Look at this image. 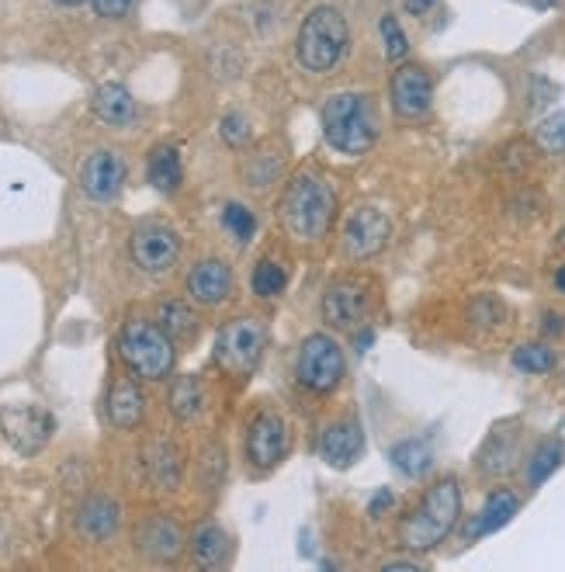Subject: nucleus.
<instances>
[{
  "mask_svg": "<svg viewBox=\"0 0 565 572\" xmlns=\"http://www.w3.org/2000/svg\"><path fill=\"white\" fill-rule=\"evenodd\" d=\"M337 216V191L326 177L302 171L295 174L278 198V223L295 244H316L329 233Z\"/></svg>",
  "mask_w": 565,
  "mask_h": 572,
  "instance_id": "f257e3e1",
  "label": "nucleus"
},
{
  "mask_svg": "<svg viewBox=\"0 0 565 572\" xmlns=\"http://www.w3.org/2000/svg\"><path fill=\"white\" fill-rule=\"evenodd\" d=\"M458 517H461V486L458 479L447 475V479H437L423 493L416 510L399 528V541H403L406 552H431V548H437L455 531Z\"/></svg>",
  "mask_w": 565,
  "mask_h": 572,
  "instance_id": "f03ea898",
  "label": "nucleus"
},
{
  "mask_svg": "<svg viewBox=\"0 0 565 572\" xmlns=\"http://www.w3.org/2000/svg\"><path fill=\"white\" fill-rule=\"evenodd\" d=\"M323 139L344 157H361L379 139V115L368 94H334L323 105Z\"/></svg>",
  "mask_w": 565,
  "mask_h": 572,
  "instance_id": "7ed1b4c3",
  "label": "nucleus"
},
{
  "mask_svg": "<svg viewBox=\"0 0 565 572\" xmlns=\"http://www.w3.org/2000/svg\"><path fill=\"white\" fill-rule=\"evenodd\" d=\"M347 39V18L337 8L319 4L305 14L298 29V63L313 69V74H326V69H334L344 60Z\"/></svg>",
  "mask_w": 565,
  "mask_h": 572,
  "instance_id": "20e7f679",
  "label": "nucleus"
},
{
  "mask_svg": "<svg viewBox=\"0 0 565 572\" xmlns=\"http://www.w3.org/2000/svg\"><path fill=\"white\" fill-rule=\"evenodd\" d=\"M119 350L135 378L160 381L174 371V341L163 333L160 323H150V320L126 323L119 337Z\"/></svg>",
  "mask_w": 565,
  "mask_h": 572,
  "instance_id": "39448f33",
  "label": "nucleus"
},
{
  "mask_svg": "<svg viewBox=\"0 0 565 572\" xmlns=\"http://www.w3.org/2000/svg\"><path fill=\"white\" fill-rule=\"evenodd\" d=\"M298 386L313 396H329L344 381V347L329 333H309L295 361Z\"/></svg>",
  "mask_w": 565,
  "mask_h": 572,
  "instance_id": "423d86ee",
  "label": "nucleus"
},
{
  "mask_svg": "<svg viewBox=\"0 0 565 572\" xmlns=\"http://www.w3.org/2000/svg\"><path fill=\"white\" fill-rule=\"evenodd\" d=\"M268 344V330L253 316H237L219 330L216 341V361L229 375H250L261 365V354Z\"/></svg>",
  "mask_w": 565,
  "mask_h": 572,
  "instance_id": "0eeeda50",
  "label": "nucleus"
},
{
  "mask_svg": "<svg viewBox=\"0 0 565 572\" xmlns=\"http://www.w3.org/2000/svg\"><path fill=\"white\" fill-rule=\"evenodd\" d=\"M389 233H392V223L385 212L374 205H361L347 216L344 233H340V247L350 260H368L385 250Z\"/></svg>",
  "mask_w": 565,
  "mask_h": 572,
  "instance_id": "6e6552de",
  "label": "nucleus"
},
{
  "mask_svg": "<svg viewBox=\"0 0 565 572\" xmlns=\"http://www.w3.org/2000/svg\"><path fill=\"white\" fill-rule=\"evenodd\" d=\"M0 431H4L8 444L18 447L21 455H35V451L50 444L56 420H53V413L21 402V407H0Z\"/></svg>",
  "mask_w": 565,
  "mask_h": 572,
  "instance_id": "1a4fd4ad",
  "label": "nucleus"
},
{
  "mask_svg": "<svg viewBox=\"0 0 565 572\" xmlns=\"http://www.w3.org/2000/svg\"><path fill=\"white\" fill-rule=\"evenodd\" d=\"M132 260L135 268H143L146 274H163L174 268V260L181 253V240L171 226L163 223H143L135 233H132Z\"/></svg>",
  "mask_w": 565,
  "mask_h": 572,
  "instance_id": "9d476101",
  "label": "nucleus"
},
{
  "mask_svg": "<svg viewBox=\"0 0 565 572\" xmlns=\"http://www.w3.org/2000/svg\"><path fill=\"white\" fill-rule=\"evenodd\" d=\"M389 98H392V108L403 115V118H420L431 111V101H434V84H431V74L423 66H399L392 80H389Z\"/></svg>",
  "mask_w": 565,
  "mask_h": 572,
  "instance_id": "9b49d317",
  "label": "nucleus"
},
{
  "mask_svg": "<svg viewBox=\"0 0 565 572\" xmlns=\"http://www.w3.org/2000/svg\"><path fill=\"white\" fill-rule=\"evenodd\" d=\"M126 184V160L115 150H98L90 153L80 166V187L84 195L94 202H108L122 191Z\"/></svg>",
  "mask_w": 565,
  "mask_h": 572,
  "instance_id": "f8f14e48",
  "label": "nucleus"
},
{
  "mask_svg": "<svg viewBox=\"0 0 565 572\" xmlns=\"http://www.w3.org/2000/svg\"><path fill=\"white\" fill-rule=\"evenodd\" d=\"M247 458L253 468H274L285 458V423L278 413H257L247 427Z\"/></svg>",
  "mask_w": 565,
  "mask_h": 572,
  "instance_id": "ddd939ff",
  "label": "nucleus"
},
{
  "mask_svg": "<svg viewBox=\"0 0 565 572\" xmlns=\"http://www.w3.org/2000/svg\"><path fill=\"white\" fill-rule=\"evenodd\" d=\"M368 316V284L337 281L323 295V320L334 330H355Z\"/></svg>",
  "mask_w": 565,
  "mask_h": 572,
  "instance_id": "4468645a",
  "label": "nucleus"
},
{
  "mask_svg": "<svg viewBox=\"0 0 565 572\" xmlns=\"http://www.w3.org/2000/svg\"><path fill=\"white\" fill-rule=\"evenodd\" d=\"M135 548L153 562H174L184 552V531L167 514L146 517L135 528Z\"/></svg>",
  "mask_w": 565,
  "mask_h": 572,
  "instance_id": "2eb2a0df",
  "label": "nucleus"
},
{
  "mask_svg": "<svg viewBox=\"0 0 565 572\" xmlns=\"http://www.w3.org/2000/svg\"><path fill=\"white\" fill-rule=\"evenodd\" d=\"M365 451V431L358 420H337L329 423L319 438V458L329 468H350Z\"/></svg>",
  "mask_w": 565,
  "mask_h": 572,
  "instance_id": "dca6fc26",
  "label": "nucleus"
},
{
  "mask_svg": "<svg viewBox=\"0 0 565 572\" xmlns=\"http://www.w3.org/2000/svg\"><path fill=\"white\" fill-rule=\"evenodd\" d=\"M232 292V271L226 260L219 257H205L187 274V295L198 305H222Z\"/></svg>",
  "mask_w": 565,
  "mask_h": 572,
  "instance_id": "f3484780",
  "label": "nucleus"
},
{
  "mask_svg": "<svg viewBox=\"0 0 565 572\" xmlns=\"http://www.w3.org/2000/svg\"><path fill=\"white\" fill-rule=\"evenodd\" d=\"M119 528V504L111 496H87L77 510V531L84 541H105Z\"/></svg>",
  "mask_w": 565,
  "mask_h": 572,
  "instance_id": "a211bd4d",
  "label": "nucleus"
},
{
  "mask_svg": "<svg viewBox=\"0 0 565 572\" xmlns=\"http://www.w3.org/2000/svg\"><path fill=\"white\" fill-rule=\"evenodd\" d=\"M105 410H108L111 427H119V431H132V427L143 423L146 402H143V392H139V386L132 378H119L108 392Z\"/></svg>",
  "mask_w": 565,
  "mask_h": 572,
  "instance_id": "6ab92c4d",
  "label": "nucleus"
},
{
  "mask_svg": "<svg viewBox=\"0 0 565 572\" xmlns=\"http://www.w3.org/2000/svg\"><path fill=\"white\" fill-rule=\"evenodd\" d=\"M94 115L108 126H129L135 118V98L122 84H101L90 98Z\"/></svg>",
  "mask_w": 565,
  "mask_h": 572,
  "instance_id": "aec40b11",
  "label": "nucleus"
},
{
  "mask_svg": "<svg viewBox=\"0 0 565 572\" xmlns=\"http://www.w3.org/2000/svg\"><path fill=\"white\" fill-rule=\"evenodd\" d=\"M517 510H521V499H517V493H510V489L489 493L486 507L472 520V528H468V538H482V535H492V531L507 528L510 517H517Z\"/></svg>",
  "mask_w": 565,
  "mask_h": 572,
  "instance_id": "412c9836",
  "label": "nucleus"
},
{
  "mask_svg": "<svg viewBox=\"0 0 565 572\" xmlns=\"http://www.w3.org/2000/svg\"><path fill=\"white\" fill-rule=\"evenodd\" d=\"M156 323L163 326V333H167L174 344L195 341V333H198V316H195V309L187 305L184 299H167V302H163L160 313H156Z\"/></svg>",
  "mask_w": 565,
  "mask_h": 572,
  "instance_id": "4be33fe9",
  "label": "nucleus"
},
{
  "mask_svg": "<svg viewBox=\"0 0 565 572\" xmlns=\"http://www.w3.org/2000/svg\"><path fill=\"white\" fill-rule=\"evenodd\" d=\"M146 468H150V479L163 489H174L181 483V451L174 441L160 438L156 444H150L146 451Z\"/></svg>",
  "mask_w": 565,
  "mask_h": 572,
  "instance_id": "5701e85b",
  "label": "nucleus"
},
{
  "mask_svg": "<svg viewBox=\"0 0 565 572\" xmlns=\"http://www.w3.org/2000/svg\"><path fill=\"white\" fill-rule=\"evenodd\" d=\"M192 555L205 569H216V565L226 562V555H229V538H226V531L219 528V524H202V528L192 535Z\"/></svg>",
  "mask_w": 565,
  "mask_h": 572,
  "instance_id": "b1692460",
  "label": "nucleus"
},
{
  "mask_svg": "<svg viewBox=\"0 0 565 572\" xmlns=\"http://www.w3.org/2000/svg\"><path fill=\"white\" fill-rule=\"evenodd\" d=\"M146 174H150V184L163 195H171L181 184V153L174 147H156L150 153V163H146Z\"/></svg>",
  "mask_w": 565,
  "mask_h": 572,
  "instance_id": "393cba45",
  "label": "nucleus"
},
{
  "mask_svg": "<svg viewBox=\"0 0 565 572\" xmlns=\"http://www.w3.org/2000/svg\"><path fill=\"white\" fill-rule=\"evenodd\" d=\"M171 413L177 420H195L205 407V396H202V386H198V378L195 375H181L174 378V386H171Z\"/></svg>",
  "mask_w": 565,
  "mask_h": 572,
  "instance_id": "a878e982",
  "label": "nucleus"
},
{
  "mask_svg": "<svg viewBox=\"0 0 565 572\" xmlns=\"http://www.w3.org/2000/svg\"><path fill=\"white\" fill-rule=\"evenodd\" d=\"M392 462H395V468H399V472L410 475V479H420V475L427 472V468H431V462H434V455H431V444L423 441V438L399 441V444L392 447Z\"/></svg>",
  "mask_w": 565,
  "mask_h": 572,
  "instance_id": "bb28decb",
  "label": "nucleus"
},
{
  "mask_svg": "<svg viewBox=\"0 0 565 572\" xmlns=\"http://www.w3.org/2000/svg\"><path fill=\"white\" fill-rule=\"evenodd\" d=\"M285 284H289V274H285V268L278 265V260H257V268H253V274H250V289H253V295H261V299H274V295H281L285 292Z\"/></svg>",
  "mask_w": 565,
  "mask_h": 572,
  "instance_id": "cd10ccee",
  "label": "nucleus"
},
{
  "mask_svg": "<svg viewBox=\"0 0 565 572\" xmlns=\"http://www.w3.org/2000/svg\"><path fill=\"white\" fill-rule=\"evenodd\" d=\"M562 458H565V447H562L558 441H541V444L534 447L531 462H528V479H531L534 486H541V483H545L548 475L562 465Z\"/></svg>",
  "mask_w": 565,
  "mask_h": 572,
  "instance_id": "c85d7f7f",
  "label": "nucleus"
},
{
  "mask_svg": "<svg viewBox=\"0 0 565 572\" xmlns=\"http://www.w3.org/2000/svg\"><path fill=\"white\" fill-rule=\"evenodd\" d=\"M513 368L528 375H548L555 368V350L548 344H521L513 350Z\"/></svg>",
  "mask_w": 565,
  "mask_h": 572,
  "instance_id": "c756f323",
  "label": "nucleus"
},
{
  "mask_svg": "<svg viewBox=\"0 0 565 572\" xmlns=\"http://www.w3.org/2000/svg\"><path fill=\"white\" fill-rule=\"evenodd\" d=\"M534 142L545 153L562 157L565 153V111H552V115L541 118L537 129H534Z\"/></svg>",
  "mask_w": 565,
  "mask_h": 572,
  "instance_id": "7c9ffc66",
  "label": "nucleus"
},
{
  "mask_svg": "<svg viewBox=\"0 0 565 572\" xmlns=\"http://www.w3.org/2000/svg\"><path fill=\"white\" fill-rule=\"evenodd\" d=\"M222 226L226 233L232 236L237 244H250L253 240V233H257V219H253V212L240 202H229L222 208Z\"/></svg>",
  "mask_w": 565,
  "mask_h": 572,
  "instance_id": "2f4dec72",
  "label": "nucleus"
},
{
  "mask_svg": "<svg viewBox=\"0 0 565 572\" xmlns=\"http://www.w3.org/2000/svg\"><path fill=\"white\" fill-rule=\"evenodd\" d=\"M382 42H385V56L389 60H403L406 50H410V39H406L403 29H399V21L392 14L382 18Z\"/></svg>",
  "mask_w": 565,
  "mask_h": 572,
  "instance_id": "473e14b6",
  "label": "nucleus"
},
{
  "mask_svg": "<svg viewBox=\"0 0 565 572\" xmlns=\"http://www.w3.org/2000/svg\"><path fill=\"white\" fill-rule=\"evenodd\" d=\"M219 136L226 139V147L240 150V147H247V142H250V122L243 115H226L219 122Z\"/></svg>",
  "mask_w": 565,
  "mask_h": 572,
  "instance_id": "72a5a7b5",
  "label": "nucleus"
},
{
  "mask_svg": "<svg viewBox=\"0 0 565 572\" xmlns=\"http://www.w3.org/2000/svg\"><path fill=\"white\" fill-rule=\"evenodd\" d=\"M94 4V14L98 18H108V21H119L129 14V8L135 4V0H90Z\"/></svg>",
  "mask_w": 565,
  "mask_h": 572,
  "instance_id": "f704fd0d",
  "label": "nucleus"
},
{
  "mask_svg": "<svg viewBox=\"0 0 565 572\" xmlns=\"http://www.w3.org/2000/svg\"><path fill=\"white\" fill-rule=\"evenodd\" d=\"M385 507H392V493H389V489H382L379 496H374V499H371V507H368V514H371V517H379V514H382Z\"/></svg>",
  "mask_w": 565,
  "mask_h": 572,
  "instance_id": "c9c22d12",
  "label": "nucleus"
},
{
  "mask_svg": "<svg viewBox=\"0 0 565 572\" xmlns=\"http://www.w3.org/2000/svg\"><path fill=\"white\" fill-rule=\"evenodd\" d=\"M434 8V0H406V11L410 14H423V11H431Z\"/></svg>",
  "mask_w": 565,
  "mask_h": 572,
  "instance_id": "e433bc0d",
  "label": "nucleus"
},
{
  "mask_svg": "<svg viewBox=\"0 0 565 572\" xmlns=\"http://www.w3.org/2000/svg\"><path fill=\"white\" fill-rule=\"evenodd\" d=\"M382 569H420V562H413V559H392Z\"/></svg>",
  "mask_w": 565,
  "mask_h": 572,
  "instance_id": "4c0bfd02",
  "label": "nucleus"
},
{
  "mask_svg": "<svg viewBox=\"0 0 565 572\" xmlns=\"http://www.w3.org/2000/svg\"><path fill=\"white\" fill-rule=\"evenodd\" d=\"M545 320H548V323H545V330H548V333H562V330H565V320H562V316L548 313Z\"/></svg>",
  "mask_w": 565,
  "mask_h": 572,
  "instance_id": "58836bf2",
  "label": "nucleus"
},
{
  "mask_svg": "<svg viewBox=\"0 0 565 572\" xmlns=\"http://www.w3.org/2000/svg\"><path fill=\"white\" fill-rule=\"evenodd\" d=\"M555 289L565 295V268H558V271H555Z\"/></svg>",
  "mask_w": 565,
  "mask_h": 572,
  "instance_id": "ea45409f",
  "label": "nucleus"
},
{
  "mask_svg": "<svg viewBox=\"0 0 565 572\" xmlns=\"http://www.w3.org/2000/svg\"><path fill=\"white\" fill-rule=\"evenodd\" d=\"M531 4H534L537 11H545V8H555V0H531Z\"/></svg>",
  "mask_w": 565,
  "mask_h": 572,
  "instance_id": "a19ab883",
  "label": "nucleus"
},
{
  "mask_svg": "<svg viewBox=\"0 0 565 572\" xmlns=\"http://www.w3.org/2000/svg\"><path fill=\"white\" fill-rule=\"evenodd\" d=\"M59 8H77V4H84V0H56Z\"/></svg>",
  "mask_w": 565,
  "mask_h": 572,
  "instance_id": "79ce46f5",
  "label": "nucleus"
},
{
  "mask_svg": "<svg viewBox=\"0 0 565 572\" xmlns=\"http://www.w3.org/2000/svg\"><path fill=\"white\" fill-rule=\"evenodd\" d=\"M558 244H562V247H565V229H562V236H558Z\"/></svg>",
  "mask_w": 565,
  "mask_h": 572,
  "instance_id": "37998d69",
  "label": "nucleus"
}]
</instances>
